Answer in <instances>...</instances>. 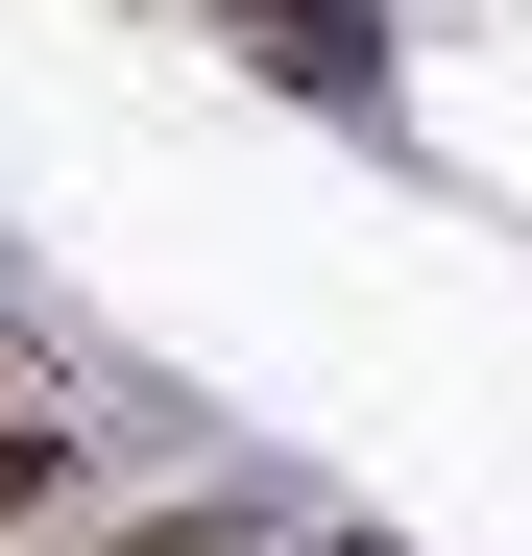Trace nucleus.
Segmentation results:
<instances>
[{
    "instance_id": "1",
    "label": "nucleus",
    "mask_w": 532,
    "mask_h": 556,
    "mask_svg": "<svg viewBox=\"0 0 532 556\" xmlns=\"http://www.w3.org/2000/svg\"><path fill=\"white\" fill-rule=\"evenodd\" d=\"M0 508H25V532L73 508V412H49V388H0Z\"/></svg>"
},
{
    "instance_id": "2",
    "label": "nucleus",
    "mask_w": 532,
    "mask_h": 556,
    "mask_svg": "<svg viewBox=\"0 0 532 556\" xmlns=\"http://www.w3.org/2000/svg\"><path fill=\"white\" fill-rule=\"evenodd\" d=\"M98 556H218V532H194V508H145V532H98Z\"/></svg>"
}]
</instances>
